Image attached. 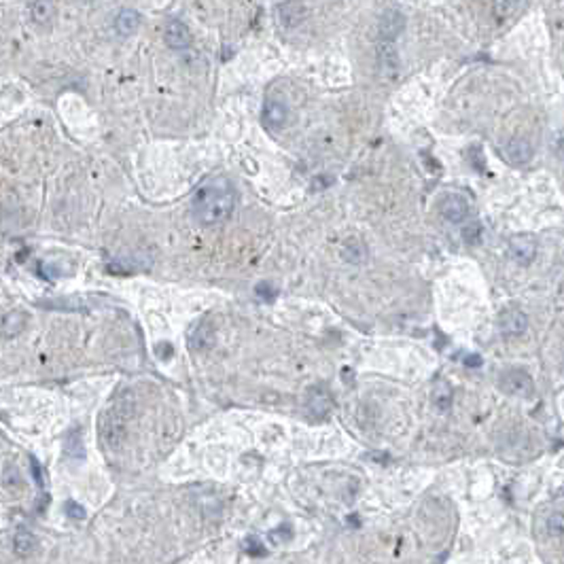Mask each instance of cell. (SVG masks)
I'll list each match as a JSON object with an SVG mask.
<instances>
[{"label": "cell", "instance_id": "obj_1", "mask_svg": "<svg viewBox=\"0 0 564 564\" xmlns=\"http://www.w3.org/2000/svg\"><path fill=\"white\" fill-rule=\"evenodd\" d=\"M236 191L225 177L206 181L193 197V214L202 225L223 223L234 210Z\"/></svg>", "mask_w": 564, "mask_h": 564}, {"label": "cell", "instance_id": "obj_2", "mask_svg": "<svg viewBox=\"0 0 564 564\" xmlns=\"http://www.w3.org/2000/svg\"><path fill=\"white\" fill-rule=\"evenodd\" d=\"M100 435H102V443L106 447H117L123 441L125 435V412L121 405L110 407L102 414L100 420Z\"/></svg>", "mask_w": 564, "mask_h": 564}, {"label": "cell", "instance_id": "obj_3", "mask_svg": "<svg viewBox=\"0 0 564 564\" xmlns=\"http://www.w3.org/2000/svg\"><path fill=\"white\" fill-rule=\"evenodd\" d=\"M498 386L503 392L514 394V397H530L534 386H532V378L522 372V370H507L501 374L498 378Z\"/></svg>", "mask_w": 564, "mask_h": 564}, {"label": "cell", "instance_id": "obj_4", "mask_svg": "<svg viewBox=\"0 0 564 564\" xmlns=\"http://www.w3.org/2000/svg\"><path fill=\"white\" fill-rule=\"evenodd\" d=\"M507 252H510L512 261H516L520 265H528V263H532L534 257H537V240L528 234L514 236L510 240V246H507Z\"/></svg>", "mask_w": 564, "mask_h": 564}, {"label": "cell", "instance_id": "obj_5", "mask_svg": "<svg viewBox=\"0 0 564 564\" xmlns=\"http://www.w3.org/2000/svg\"><path fill=\"white\" fill-rule=\"evenodd\" d=\"M469 210H471V206L467 202V197L461 193H447L439 202V212L450 223H463L469 216Z\"/></svg>", "mask_w": 564, "mask_h": 564}, {"label": "cell", "instance_id": "obj_6", "mask_svg": "<svg viewBox=\"0 0 564 564\" xmlns=\"http://www.w3.org/2000/svg\"><path fill=\"white\" fill-rule=\"evenodd\" d=\"M405 30V15L397 9H388L380 17L378 34L382 43H394L397 37Z\"/></svg>", "mask_w": 564, "mask_h": 564}, {"label": "cell", "instance_id": "obj_7", "mask_svg": "<svg viewBox=\"0 0 564 564\" xmlns=\"http://www.w3.org/2000/svg\"><path fill=\"white\" fill-rule=\"evenodd\" d=\"M276 17L278 23L285 28H297L305 21L308 17V9L301 0H285L276 7Z\"/></svg>", "mask_w": 564, "mask_h": 564}, {"label": "cell", "instance_id": "obj_8", "mask_svg": "<svg viewBox=\"0 0 564 564\" xmlns=\"http://www.w3.org/2000/svg\"><path fill=\"white\" fill-rule=\"evenodd\" d=\"M163 41L168 47H172L177 51L187 49L193 43V34L189 30V26L181 19H170L163 28Z\"/></svg>", "mask_w": 564, "mask_h": 564}, {"label": "cell", "instance_id": "obj_9", "mask_svg": "<svg viewBox=\"0 0 564 564\" xmlns=\"http://www.w3.org/2000/svg\"><path fill=\"white\" fill-rule=\"evenodd\" d=\"M263 123L268 130H280L285 128L287 119H289V108L285 102L280 100H268L263 106V115H261Z\"/></svg>", "mask_w": 564, "mask_h": 564}, {"label": "cell", "instance_id": "obj_10", "mask_svg": "<svg viewBox=\"0 0 564 564\" xmlns=\"http://www.w3.org/2000/svg\"><path fill=\"white\" fill-rule=\"evenodd\" d=\"M505 159L514 165H524L532 159V145L526 138H512L503 149Z\"/></svg>", "mask_w": 564, "mask_h": 564}, {"label": "cell", "instance_id": "obj_11", "mask_svg": "<svg viewBox=\"0 0 564 564\" xmlns=\"http://www.w3.org/2000/svg\"><path fill=\"white\" fill-rule=\"evenodd\" d=\"M498 325H501V331H503L505 335H520V333L526 331L528 321H526V314L522 312V310H518V308H507L505 312L501 314Z\"/></svg>", "mask_w": 564, "mask_h": 564}, {"label": "cell", "instance_id": "obj_12", "mask_svg": "<svg viewBox=\"0 0 564 564\" xmlns=\"http://www.w3.org/2000/svg\"><path fill=\"white\" fill-rule=\"evenodd\" d=\"M308 412L314 414V416H327L329 410L333 407V401H331V394L325 386H314L308 394Z\"/></svg>", "mask_w": 564, "mask_h": 564}, {"label": "cell", "instance_id": "obj_13", "mask_svg": "<svg viewBox=\"0 0 564 564\" xmlns=\"http://www.w3.org/2000/svg\"><path fill=\"white\" fill-rule=\"evenodd\" d=\"M55 17L53 0H34L30 7V19L37 28H49Z\"/></svg>", "mask_w": 564, "mask_h": 564}, {"label": "cell", "instance_id": "obj_14", "mask_svg": "<svg viewBox=\"0 0 564 564\" xmlns=\"http://www.w3.org/2000/svg\"><path fill=\"white\" fill-rule=\"evenodd\" d=\"M140 13L134 9H121L115 17V30L121 37H132L138 28H140Z\"/></svg>", "mask_w": 564, "mask_h": 564}, {"label": "cell", "instance_id": "obj_15", "mask_svg": "<svg viewBox=\"0 0 564 564\" xmlns=\"http://www.w3.org/2000/svg\"><path fill=\"white\" fill-rule=\"evenodd\" d=\"M13 550L17 556H30L34 550H37V539L30 530L26 528H19L15 532V539H13Z\"/></svg>", "mask_w": 564, "mask_h": 564}, {"label": "cell", "instance_id": "obj_16", "mask_svg": "<svg viewBox=\"0 0 564 564\" xmlns=\"http://www.w3.org/2000/svg\"><path fill=\"white\" fill-rule=\"evenodd\" d=\"M380 66L390 74L399 70V58H397V51H394V43L380 45Z\"/></svg>", "mask_w": 564, "mask_h": 564}, {"label": "cell", "instance_id": "obj_17", "mask_svg": "<svg viewBox=\"0 0 564 564\" xmlns=\"http://www.w3.org/2000/svg\"><path fill=\"white\" fill-rule=\"evenodd\" d=\"M518 7V0H494V17L501 21L505 17H510Z\"/></svg>", "mask_w": 564, "mask_h": 564}, {"label": "cell", "instance_id": "obj_18", "mask_svg": "<svg viewBox=\"0 0 564 564\" xmlns=\"http://www.w3.org/2000/svg\"><path fill=\"white\" fill-rule=\"evenodd\" d=\"M344 257H346L350 263H361L365 257H367V250H365L363 244L348 242V244H346V250H344Z\"/></svg>", "mask_w": 564, "mask_h": 564}, {"label": "cell", "instance_id": "obj_19", "mask_svg": "<svg viewBox=\"0 0 564 564\" xmlns=\"http://www.w3.org/2000/svg\"><path fill=\"white\" fill-rule=\"evenodd\" d=\"M463 236H465V240H467L469 244H477V242H479V238H482V228H479L477 223H473L471 228H467V230H465V234H463Z\"/></svg>", "mask_w": 564, "mask_h": 564}, {"label": "cell", "instance_id": "obj_20", "mask_svg": "<svg viewBox=\"0 0 564 564\" xmlns=\"http://www.w3.org/2000/svg\"><path fill=\"white\" fill-rule=\"evenodd\" d=\"M246 550H248L250 554H255V556L265 554V547H263V545H259L257 537H248V541H246Z\"/></svg>", "mask_w": 564, "mask_h": 564}, {"label": "cell", "instance_id": "obj_21", "mask_svg": "<svg viewBox=\"0 0 564 564\" xmlns=\"http://www.w3.org/2000/svg\"><path fill=\"white\" fill-rule=\"evenodd\" d=\"M550 528L554 534H562V518L560 516H552L550 518Z\"/></svg>", "mask_w": 564, "mask_h": 564}, {"label": "cell", "instance_id": "obj_22", "mask_svg": "<svg viewBox=\"0 0 564 564\" xmlns=\"http://www.w3.org/2000/svg\"><path fill=\"white\" fill-rule=\"evenodd\" d=\"M255 291H257V295H270V299H272V297H276V291L268 287V282H263V285H257V289H255Z\"/></svg>", "mask_w": 564, "mask_h": 564}, {"label": "cell", "instance_id": "obj_23", "mask_svg": "<svg viewBox=\"0 0 564 564\" xmlns=\"http://www.w3.org/2000/svg\"><path fill=\"white\" fill-rule=\"evenodd\" d=\"M68 512H72V514L77 516V520H83V518H85V512H83L81 507H79V505H74V503H70V505H68Z\"/></svg>", "mask_w": 564, "mask_h": 564}, {"label": "cell", "instance_id": "obj_24", "mask_svg": "<svg viewBox=\"0 0 564 564\" xmlns=\"http://www.w3.org/2000/svg\"><path fill=\"white\" fill-rule=\"evenodd\" d=\"M465 363H469V367H479V363H482V359H479L477 354H471L465 359Z\"/></svg>", "mask_w": 564, "mask_h": 564}]
</instances>
